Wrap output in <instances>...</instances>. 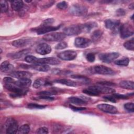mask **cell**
I'll list each match as a JSON object with an SVG mask.
<instances>
[{"instance_id": "cell-16", "label": "cell", "mask_w": 134, "mask_h": 134, "mask_svg": "<svg viewBox=\"0 0 134 134\" xmlns=\"http://www.w3.org/2000/svg\"><path fill=\"white\" fill-rule=\"evenodd\" d=\"M60 25L57 26H40L36 30V31L38 35H42L50 32L51 31H55L60 28Z\"/></svg>"}, {"instance_id": "cell-41", "label": "cell", "mask_w": 134, "mask_h": 134, "mask_svg": "<svg viewBox=\"0 0 134 134\" xmlns=\"http://www.w3.org/2000/svg\"><path fill=\"white\" fill-rule=\"evenodd\" d=\"M54 22V20L52 18H49L45 20L41 26H49Z\"/></svg>"}, {"instance_id": "cell-22", "label": "cell", "mask_w": 134, "mask_h": 134, "mask_svg": "<svg viewBox=\"0 0 134 134\" xmlns=\"http://www.w3.org/2000/svg\"><path fill=\"white\" fill-rule=\"evenodd\" d=\"M1 71L2 72H13L14 69V66L11 64L8 61H5L3 62L0 66Z\"/></svg>"}, {"instance_id": "cell-30", "label": "cell", "mask_w": 134, "mask_h": 134, "mask_svg": "<svg viewBox=\"0 0 134 134\" xmlns=\"http://www.w3.org/2000/svg\"><path fill=\"white\" fill-rule=\"evenodd\" d=\"M124 47L129 50H133L134 49V41L133 38L125 42L124 43Z\"/></svg>"}, {"instance_id": "cell-4", "label": "cell", "mask_w": 134, "mask_h": 134, "mask_svg": "<svg viewBox=\"0 0 134 134\" xmlns=\"http://www.w3.org/2000/svg\"><path fill=\"white\" fill-rule=\"evenodd\" d=\"M4 127L6 133H16L18 130V125L17 121L13 118H9L5 123Z\"/></svg>"}, {"instance_id": "cell-6", "label": "cell", "mask_w": 134, "mask_h": 134, "mask_svg": "<svg viewBox=\"0 0 134 134\" xmlns=\"http://www.w3.org/2000/svg\"><path fill=\"white\" fill-rule=\"evenodd\" d=\"M119 32L121 38L125 39L133 35V28L130 24L128 23L124 24L120 26Z\"/></svg>"}, {"instance_id": "cell-10", "label": "cell", "mask_w": 134, "mask_h": 134, "mask_svg": "<svg viewBox=\"0 0 134 134\" xmlns=\"http://www.w3.org/2000/svg\"><path fill=\"white\" fill-rule=\"evenodd\" d=\"M21 68L24 69H31L40 72H47L50 70V66L47 64H32L31 65L21 64Z\"/></svg>"}, {"instance_id": "cell-44", "label": "cell", "mask_w": 134, "mask_h": 134, "mask_svg": "<svg viewBox=\"0 0 134 134\" xmlns=\"http://www.w3.org/2000/svg\"><path fill=\"white\" fill-rule=\"evenodd\" d=\"M15 81H14L10 77H5L3 79V82L4 84H9V83H14Z\"/></svg>"}, {"instance_id": "cell-37", "label": "cell", "mask_w": 134, "mask_h": 134, "mask_svg": "<svg viewBox=\"0 0 134 134\" xmlns=\"http://www.w3.org/2000/svg\"><path fill=\"white\" fill-rule=\"evenodd\" d=\"M68 6V4L65 1L59 2L57 4V7L60 9H65Z\"/></svg>"}, {"instance_id": "cell-46", "label": "cell", "mask_w": 134, "mask_h": 134, "mask_svg": "<svg viewBox=\"0 0 134 134\" xmlns=\"http://www.w3.org/2000/svg\"><path fill=\"white\" fill-rule=\"evenodd\" d=\"M39 98L45 99L47 100H53L54 99V98L51 96H46V95H40L39 96Z\"/></svg>"}, {"instance_id": "cell-5", "label": "cell", "mask_w": 134, "mask_h": 134, "mask_svg": "<svg viewBox=\"0 0 134 134\" xmlns=\"http://www.w3.org/2000/svg\"><path fill=\"white\" fill-rule=\"evenodd\" d=\"M87 12V8L85 6L78 4L73 5L69 9V12L70 14L76 16L83 15L85 14Z\"/></svg>"}, {"instance_id": "cell-3", "label": "cell", "mask_w": 134, "mask_h": 134, "mask_svg": "<svg viewBox=\"0 0 134 134\" xmlns=\"http://www.w3.org/2000/svg\"><path fill=\"white\" fill-rule=\"evenodd\" d=\"M90 71L92 73L102 75H114L115 74L113 70L103 65H98L91 67L90 69Z\"/></svg>"}, {"instance_id": "cell-26", "label": "cell", "mask_w": 134, "mask_h": 134, "mask_svg": "<svg viewBox=\"0 0 134 134\" xmlns=\"http://www.w3.org/2000/svg\"><path fill=\"white\" fill-rule=\"evenodd\" d=\"M51 84L47 81L43 79H37L33 84V87L35 88H39L44 85H50Z\"/></svg>"}, {"instance_id": "cell-8", "label": "cell", "mask_w": 134, "mask_h": 134, "mask_svg": "<svg viewBox=\"0 0 134 134\" xmlns=\"http://www.w3.org/2000/svg\"><path fill=\"white\" fill-rule=\"evenodd\" d=\"M105 27L114 32H118L119 31V29L120 27V21L116 19H108L105 21Z\"/></svg>"}, {"instance_id": "cell-9", "label": "cell", "mask_w": 134, "mask_h": 134, "mask_svg": "<svg viewBox=\"0 0 134 134\" xmlns=\"http://www.w3.org/2000/svg\"><path fill=\"white\" fill-rule=\"evenodd\" d=\"M77 56V53L74 50H66L63 52H61L58 54V57L59 59L65 61H71L76 58Z\"/></svg>"}, {"instance_id": "cell-15", "label": "cell", "mask_w": 134, "mask_h": 134, "mask_svg": "<svg viewBox=\"0 0 134 134\" xmlns=\"http://www.w3.org/2000/svg\"><path fill=\"white\" fill-rule=\"evenodd\" d=\"M36 51L40 54L45 55L51 52V47L46 43H42L37 46L36 48Z\"/></svg>"}, {"instance_id": "cell-11", "label": "cell", "mask_w": 134, "mask_h": 134, "mask_svg": "<svg viewBox=\"0 0 134 134\" xmlns=\"http://www.w3.org/2000/svg\"><path fill=\"white\" fill-rule=\"evenodd\" d=\"M119 54L117 52H110L101 53L99 55V59L105 63H110L118 58Z\"/></svg>"}, {"instance_id": "cell-2", "label": "cell", "mask_w": 134, "mask_h": 134, "mask_svg": "<svg viewBox=\"0 0 134 134\" xmlns=\"http://www.w3.org/2000/svg\"><path fill=\"white\" fill-rule=\"evenodd\" d=\"M4 86L7 90L12 92V94H10V96L13 98L20 97L25 95L28 92L27 88L20 87L14 84V83L5 84Z\"/></svg>"}, {"instance_id": "cell-39", "label": "cell", "mask_w": 134, "mask_h": 134, "mask_svg": "<svg viewBox=\"0 0 134 134\" xmlns=\"http://www.w3.org/2000/svg\"><path fill=\"white\" fill-rule=\"evenodd\" d=\"M38 94L40 95H46V96H51L53 95L57 94V92L55 91H41L38 93Z\"/></svg>"}, {"instance_id": "cell-34", "label": "cell", "mask_w": 134, "mask_h": 134, "mask_svg": "<svg viewBox=\"0 0 134 134\" xmlns=\"http://www.w3.org/2000/svg\"><path fill=\"white\" fill-rule=\"evenodd\" d=\"M28 108L30 109H43L46 107L45 105H40L37 104H34V103H31L29 104L27 106Z\"/></svg>"}, {"instance_id": "cell-48", "label": "cell", "mask_w": 134, "mask_h": 134, "mask_svg": "<svg viewBox=\"0 0 134 134\" xmlns=\"http://www.w3.org/2000/svg\"><path fill=\"white\" fill-rule=\"evenodd\" d=\"M70 107L74 111H80V110H83L85 109L86 108L84 107H75L73 106H70Z\"/></svg>"}, {"instance_id": "cell-28", "label": "cell", "mask_w": 134, "mask_h": 134, "mask_svg": "<svg viewBox=\"0 0 134 134\" xmlns=\"http://www.w3.org/2000/svg\"><path fill=\"white\" fill-rule=\"evenodd\" d=\"M103 35V31L100 30H95L91 34L92 42H96L100 39Z\"/></svg>"}, {"instance_id": "cell-27", "label": "cell", "mask_w": 134, "mask_h": 134, "mask_svg": "<svg viewBox=\"0 0 134 134\" xmlns=\"http://www.w3.org/2000/svg\"><path fill=\"white\" fill-rule=\"evenodd\" d=\"M11 6L13 9L15 11H19L23 8L24 4L22 1H13L11 2Z\"/></svg>"}, {"instance_id": "cell-43", "label": "cell", "mask_w": 134, "mask_h": 134, "mask_svg": "<svg viewBox=\"0 0 134 134\" xmlns=\"http://www.w3.org/2000/svg\"><path fill=\"white\" fill-rule=\"evenodd\" d=\"M38 133H48V129L46 127H42L39 128L37 130Z\"/></svg>"}, {"instance_id": "cell-20", "label": "cell", "mask_w": 134, "mask_h": 134, "mask_svg": "<svg viewBox=\"0 0 134 134\" xmlns=\"http://www.w3.org/2000/svg\"><path fill=\"white\" fill-rule=\"evenodd\" d=\"M82 32H88L93 28L97 26V24L95 22H88L80 25Z\"/></svg>"}, {"instance_id": "cell-1", "label": "cell", "mask_w": 134, "mask_h": 134, "mask_svg": "<svg viewBox=\"0 0 134 134\" xmlns=\"http://www.w3.org/2000/svg\"><path fill=\"white\" fill-rule=\"evenodd\" d=\"M25 60L27 62L32 64L58 65L60 63V61L55 58L47 57L44 58H37L36 57L31 55H27L25 58Z\"/></svg>"}, {"instance_id": "cell-45", "label": "cell", "mask_w": 134, "mask_h": 134, "mask_svg": "<svg viewBox=\"0 0 134 134\" xmlns=\"http://www.w3.org/2000/svg\"><path fill=\"white\" fill-rule=\"evenodd\" d=\"M126 14V11L122 8H119L116 11V15L117 16H122L125 15Z\"/></svg>"}, {"instance_id": "cell-18", "label": "cell", "mask_w": 134, "mask_h": 134, "mask_svg": "<svg viewBox=\"0 0 134 134\" xmlns=\"http://www.w3.org/2000/svg\"><path fill=\"white\" fill-rule=\"evenodd\" d=\"M31 84V81L30 79L25 78V79H21L15 81L14 84L16 85L24 88H28Z\"/></svg>"}, {"instance_id": "cell-35", "label": "cell", "mask_w": 134, "mask_h": 134, "mask_svg": "<svg viewBox=\"0 0 134 134\" xmlns=\"http://www.w3.org/2000/svg\"><path fill=\"white\" fill-rule=\"evenodd\" d=\"M126 110L129 112L133 113L134 111V104L132 103H127L124 105Z\"/></svg>"}, {"instance_id": "cell-33", "label": "cell", "mask_w": 134, "mask_h": 134, "mask_svg": "<svg viewBox=\"0 0 134 134\" xmlns=\"http://www.w3.org/2000/svg\"><path fill=\"white\" fill-rule=\"evenodd\" d=\"M1 5V10L2 13H6L8 9V6L7 1L4 0H2L0 2Z\"/></svg>"}, {"instance_id": "cell-14", "label": "cell", "mask_w": 134, "mask_h": 134, "mask_svg": "<svg viewBox=\"0 0 134 134\" xmlns=\"http://www.w3.org/2000/svg\"><path fill=\"white\" fill-rule=\"evenodd\" d=\"M92 41L91 39L83 38L78 37L75 39L74 44L76 47L79 48H85L91 45Z\"/></svg>"}, {"instance_id": "cell-21", "label": "cell", "mask_w": 134, "mask_h": 134, "mask_svg": "<svg viewBox=\"0 0 134 134\" xmlns=\"http://www.w3.org/2000/svg\"><path fill=\"white\" fill-rule=\"evenodd\" d=\"M83 92L87 95L91 96H98L100 93L98 90L97 86H93L88 87L83 91Z\"/></svg>"}, {"instance_id": "cell-40", "label": "cell", "mask_w": 134, "mask_h": 134, "mask_svg": "<svg viewBox=\"0 0 134 134\" xmlns=\"http://www.w3.org/2000/svg\"><path fill=\"white\" fill-rule=\"evenodd\" d=\"M86 59L88 61H89L90 62H93L95 60V54L94 53H89L86 54Z\"/></svg>"}, {"instance_id": "cell-25", "label": "cell", "mask_w": 134, "mask_h": 134, "mask_svg": "<svg viewBox=\"0 0 134 134\" xmlns=\"http://www.w3.org/2000/svg\"><path fill=\"white\" fill-rule=\"evenodd\" d=\"M55 82L60 83L69 86H76L77 85L76 82L74 81L69 80V79H60L55 81Z\"/></svg>"}, {"instance_id": "cell-7", "label": "cell", "mask_w": 134, "mask_h": 134, "mask_svg": "<svg viewBox=\"0 0 134 134\" xmlns=\"http://www.w3.org/2000/svg\"><path fill=\"white\" fill-rule=\"evenodd\" d=\"M65 36L63 32H54L46 35L43 39L47 41H60L64 39Z\"/></svg>"}, {"instance_id": "cell-24", "label": "cell", "mask_w": 134, "mask_h": 134, "mask_svg": "<svg viewBox=\"0 0 134 134\" xmlns=\"http://www.w3.org/2000/svg\"><path fill=\"white\" fill-rule=\"evenodd\" d=\"M68 100L70 103L77 105H85L87 104L86 100L77 97H70L68 98Z\"/></svg>"}, {"instance_id": "cell-12", "label": "cell", "mask_w": 134, "mask_h": 134, "mask_svg": "<svg viewBox=\"0 0 134 134\" xmlns=\"http://www.w3.org/2000/svg\"><path fill=\"white\" fill-rule=\"evenodd\" d=\"M63 33L68 36H74L82 32L80 25H72L63 29Z\"/></svg>"}, {"instance_id": "cell-17", "label": "cell", "mask_w": 134, "mask_h": 134, "mask_svg": "<svg viewBox=\"0 0 134 134\" xmlns=\"http://www.w3.org/2000/svg\"><path fill=\"white\" fill-rule=\"evenodd\" d=\"M10 75L12 77L21 79H25V78H28L30 79V77L32 76V74L27 71H13L10 73Z\"/></svg>"}, {"instance_id": "cell-42", "label": "cell", "mask_w": 134, "mask_h": 134, "mask_svg": "<svg viewBox=\"0 0 134 134\" xmlns=\"http://www.w3.org/2000/svg\"><path fill=\"white\" fill-rule=\"evenodd\" d=\"M104 98H105V99H107L111 102L113 103H115L117 101V99L115 97L114 94L112 95H109V96H106L105 97H104Z\"/></svg>"}, {"instance_id": "cell-38", "label": "cell", "mask_w": 134, "mask_h": 134, "mask_svg": "<svg viewBox=\"0 0 134 134\" xmlns=\"http://www.w3.org/2000/svg\"><path fill=\"white\" fill-rule=\"evenodd\" d=\"M68 47V44L64 41L60 42L58 43L56 46H55V49L58 50H61V49H65Z\"/></svg>"}, {"instance_id": "cell-23", "label": "cell", "mask_w": 134, "mask_h": 134, "mask_svg": "<svg viewBox=\"0 0 134 134\" xmlns=\"http://www.w3.org/2000/svg\"><path fill=\"white\" fill-rule=\"evenodd\" d=\"M119 86L125 89L132 90L134 88V83L131 81H122L119 83Z\"/></svg>"}, {"instance_id": "cell-32", "label": "cell", "mask_w": 134, "mask_h": 134, "mask_svg": "<svg viewBox=\"0 0 134 134\" xmlns=\"http://www.w3.org/2000/svg\"><path fill=\"white\" fill-rule=\"evenodd\" d=\"M30 128L28 125L25 124L22 125L18 129V133L22 134L28 133L30 131Z\"/></svg>"}, {"instance_id": "cell-47", "label": "cell", "mask_w": 134, "mask_h": 134, "mask_svg": "<svg viewBox=\"0 0 134 134\" xmlns=\"http://www.w3.org/2000/svg\"><path fill=\"white\" fill-rule=\"evenodd\" d=\"M99 84H100V85H104V86H113L114 85V83H111V82H100L98 83Z\"/></svg>"}, {"instance_id": "cell-19", "label": "cell", "mask_w": 134, "mask_h": 134, "mask_svg": "<svg viewBox=\"0 0 134 134\" xmlns=\"http://www.w3.org/2000/svg\"><path fill=\"white\" fill-rule=\"evenodd\" d=\"M30 42V40L27 38H22L14 40L12 42V45L16 48H22L26 46Z\"/></svg>"}, {"instance_id": "cell-13", "label": "cell", "mask_w": 134, "mask_h": 134, "mask_svg": "<svg viewBox=\"0 0 134 134\" xmlns=\"http://www.w3.org/2000/svg\"><path fill=\"white\" fill-rule=\"evenodd\" d=\"M97 108L101 111L106 113L115 114L118 113V109L115 106L107 104H98L97 105Z\"/></svg>"}, {"instance_id": "cell-29", "label": "cell", "mask_w": 134, "mask_h": 134, "mask_svg": "<svg viewBox=\"0 0 134 134\" xmlns=\"http://www.w3.org/2000/svg\"><path fill=\"white\" fill-rule=\"evenodd\" d=\"M129 62V59L128 58H124L121 59H119L114 62L115 64L120 66H127Z\"/></svg>"}, {"instance_id": "cell-36", "label": "cell", "mask_w": 134, "mask_h": 134, "mask_svg": "<svg viewBox=\"0 0 134 134\" xmlns=\"http://www.w3.org/2000/svg\"><path fill=\"white\" fill-rule=\"evenodd\" d=\"M71 77L74 79L80 80L81 81H82L84 82H88V81H89V79L88 78H87L86 77L82 76V75H74L71 76Z\"/></svg>"}, {"instance_id": "cell-31", "label": "cell", "mask_w": 134, "mask_h": 134, "mask_svg": "<svg viewBox=\"0 0 134 134\" xmlns=\"http://www.w3.org/2000/svg\"><path fill=\"white\" fill-rule=\"evenodd\" d=\"M29 52V51L27 49L23 50L20 51H19L18 52H16L13 54V55H12V57L14 58V59H18V58H21L23 56L26 54H27Z\"/></svg>"}]
</instances>
